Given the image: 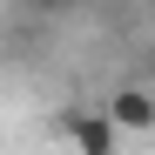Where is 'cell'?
Listing matches in <instances>:
<instances>
[{"instance_id": "obj_3", "label": "cell", "mask_w": 155, "mask_h": 155, "mask_svg": "<svg viewBox=\"0 0 155 155\" xmlns=\"http://www.w3.org/2000/svg\"><path fill=\"white\" fill-rule=\"evenodd\" d=\"M20 7H34V14H61L68 0H20Z\"/></svg>"}, {"instance_id": "obj_2", "label": "cell", "mask_w": 155, "mask_h": 155, "mask_svg": "<svg viewBox=\"0 0 155 155\" xmlns=\"http://www.w3.org/2000/svg\"><path fill=\"white\" fill-rule=\"evenodd\" d=\"M101 108L115 115V128L121 135H155V94L142 88V81H128V88H115Z\"/></svg>"}, {"instance_id": "obj_1", "label": "cell", "mask_w": 155, "mask_h": 155, "mask_svg": "<svg viewBox=\"0 0 155 155\" xmlns=\"http://www.w3.org/2000/svg\"><path fill=\"white\" fill-rule=\"evenodd\" d=\"M61 142H68L74 155H115V148H121V128H115L108 108H68V115H61Z\"/></svg>"}]
</instances>
